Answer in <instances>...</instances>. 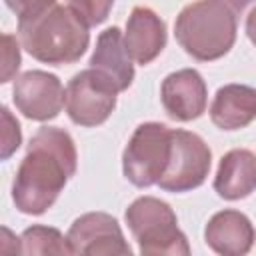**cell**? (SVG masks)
<instances>
[{
    "mask_svg": "<svg viewBox=\"0 0 256 256\" xmlns=\"http://www.w3.org/2000/svg\"><path fill=\"white\" fill-rule=\"evenodd\" d=\"M78 154L72 136L58 126H42L12 182V200L22 214L40 216L58 200L68 178L76 174Z\"/></svg>",
    "mask_w": 256,
    "mask_h": 256,
    "instance_id": "1",
    "label": "cell"
},
{
    "mask_svg": "<svg viewBox=\"0 0 256 256\" xmlns=\"http://www.w3.org/2000/svg\"><path fill=\"white\" fill-rule=\"evenodd\" d=\"M88 24L70 6H52L34 20L18 22L24 50L38 62L62 66L82 58L90 44Z\"/></svg>",
    "mask_w": 256,
    "mask_h": 256,
    "instance_id": "2",
    "label": "cell"
},
{
    "mask_svg": "<svg viewBox=\"0 0 256 256\" xmlns=\"http://www.w3.org/2000/svg\"><path fill=\"white\" fill-rule=\"evenodd\" d=\"M236 14L220 0H196L186 4L174 22L180 48L200 62H212L230 52L236 42Z\"/></svg>",
    "mask_w": 256,
    "mask_h": 256,
    "instance_id": "3",
    "label": "cell"
},
{
    "mask_svg": "<svg viewBox=\"0 0 256 256\" xmlns=\"http://www.w3.org/2000/svg\"><path fill=\"white\" fill-rule=\"evenodd\" d=\"M124 220L140 254L152 256H188L190 244L178 228V218L172 206L154 196L136 198L124 212Z\"/></svg>",
    "mask_w": 256,
    "mask_h": 256,
    "instance_id": "4",
    "label": "cell"
},
{
    "mask_svg": "<svg viewBox=\"0 0 256 256\" xmlns=\"http://www.w3.org/2000/svg\"><path fill=\"white\" fill-rule=\"evenodd\" d=\"M172 154V128L162 122L140 124L124 152H122V172L124 178L136 188H150L164 176Z\"/></svg>",
    "mask_w": 256,
    "mask_h": 256,
    "instance_id": "5",
    "label": "cell"
},
{
    "mask_svg": "<svg viewBox=\"0 0 256 256\" xmlns=\"http://www.w3.org/2000/svg\"><path fill=\"white\" fill-rule=\"evenodd\" d=\"M118 92V86L108 74L92 66L80 70L66 84V114L78 126H100L114 112Z\"/></svg>",
    "mask_w": 256,
    "mask_h": 256,
    "instance_id": "6",
    "label": "cell"
},
{
    "mask_svg": "<svg viewBox=\"0 0 256 256\" xmlns=\"http://www.w3.org/2000/svg\"><path fill=\"white\" fill-rule=\"evenodd\" d=\"M212 152L208 144L190 130H172L170 164L160 178L158 186L164 192H190L202 186L210 174Z\"/></svg>",
    "mask_w": 256,
    "mask_h": 256,
    "instance_id": "7",
    "label": "cell"
},
{
    "mask_svg": "<svg viewBox=\"0 0 256 256\" xmlns=\"http://www.w3.org/2000/svg\"><path fill=\"white\" fill-rule=\"evenodd\" d=\"M12 100L18 112H22L28 120L48 122L60 114L66 102V90L56 74L28 70L16 78Z\"/></svg>",
    "mask_w": 256,
    "mask_h": 256,
    "instance_id": "8",
    "label": "cell"
},
{
    "mask_svg": "<svg viewBox=\"0 0 256 256\" xmlns=\"http://www.w3.org/2000/svg\"><path fill=\"white\" fill-rule=\"evenodd\" d=\"M68 244L72 254L86 256H130L128 246L118 220L106 212H86L78 216L68 228Z\"/></svg>",
    "mask_w": 256,
    "mask_h": 256,
    "instance_id": "9",
    "label": "cell"
},
{
    "mask_svg": "<svg viewBox=\"0 0 256 256\" xmlns=\"http://www.w3.org/2000/svg\"><path fill=\"white\" fill-rule=\"evenodd\" d=\"M160 100L166 114L178 122H190L206 112L208 88L202 74L194 68H182L168 74L160 86Z\"/></svg>",
    "mask_w": 256,
    "mask_h": 256,
    "instance_id": "10",
    "label": "cell"
},
{
    "mask_svg": "<svg viewBox=\"0 0 256 256\" xmlns=\"http://www.w3.org/2000/svg\"><path fill=\"white\" fill-rule=\"evenodd\" d=\"M166 22L152 8L134 6L126 20L124 32V44L130 58L136 64L146 66L160 56V52L166 48Z\"/></svg>",
    "mask_w": 256,
    "mask_h": 256,
    "instance_id": "11",
    "label": "cell"
},
{
    "mask_svg": "<svg viewBox=\"0 0 256 256\" xmlns=\"http://www.w3.org/2000/svg\"><path fill=\"white\" fill-rule=\"evenodd\" d=\"M204 240L216 254L244 256L254 246L256 230L244 212L226 208L208 220L204 228Z\"/></svg>",
    "mask_w": 256,
    "mask_h": 256,
    "instance_id": "12",
    "label": "cell"
},
{
    "mask_svg": "<svg viewBox=\"0 0 256 256\" xmlns=\"http://www.w3.org/2000/svg\"><path fill=\"white\" fill-rule=\"evenodd\" d=\"M210 120L220 130L232 132L256 120V88L246 84H224L210 104Z\"/></svg>",
    "mask_w": 256,
    "mask_h": 256,
    "instance_id": "13",
    "label": "cell"
},
{
    "mask_svg": "<svg viewBox=\"0 0 256 256\" xmlns=\"http://www.w3.org/2000/svg\"><path fill=\"white\" fill-rule=\"evenodd\" d=\"M214 190L224 200H242L256 190V154L246 148L226 152L214 176Z\"/></svg>",
    "mask_w": 256,
    "mask_h": 256,
    "instance_id": "14",
    "label": "cell"
},
{
    "mask_svg": "<svg viewBox=\"0 0 256 256\" xmlns=\"http://www.w3.org/2000/svg\"><path fill=\"white\" fill-rule=\"evenodd\" d=\"M92 68L108 74L120 92L128 90L134 80V64L124 44V34L118 26L106 28L96 40V48L88 62Z\"/></svg>",
    "mask_w": 256,
    "mask_h": 256,
    "instance_id": "15",
    "label": "cell"
},
{
    "mask_svg": "<svg viewBox=\"0 0 256 256\" xmlns=\"http://www.w3.org/2000/svg\"><path fill=\"white\" fill-rule=\"evenodd\" d=\"M20 254H72L68 236L58 228L34 224L20 236Z\"/></svg>",
    "mask_w": 256,
    "mask_h": 256,
    "instance_id": "16",
    "label": "cell"
},
{
    "mask_svg": "<svg viewBox=\"0 0 256 256\" xmlns=\"http://www.w3.org/2000/svg\"><path fill=\"white\" fill-rule=\"evenodd\" d=\"M68 6L78 12L88 26H98L108 18L114 0H68Z\"/></svg>",
    "mask_w": 256,
    "mask_h": 256,
    "instance_id": "17",
    "label": "cell"
},
{
    "mask_svg": "<svg viewBox=\"0 0 256 256\" xmlns=\"http://www.w3.org/2000/svg\"><path fill=\"white\" fill-rule=\"evenodd\" d=\"M2 122H4V130H2V160H8L22 144V132H20V124L18 120L12 116V112L2 106Z\"/></svg>",
    "mask_w": 256,
    "mask_h": 256,
    "instance_id": "18",
    "label": "cell"
},
{
    "mask_svg": "<svg viewBox=\"0 0 256 256\" xmlns=\"http://www.w3.org/2000/svg\"><path fill=\"white\" fill-rule=\"evenodd\" d=\"M2 42H4V52H2V76H0V82L6 84L16 76L22 60H20V48H18L16 36L4 34Z\"/></svg>",
    "mask_w": 256,
    "mask_h": 256,
    "instance_id": "19",
    "label": "cell"
},
{
    "mask_svg": "<svg viewBox=\"0 0 256 256\" xmlns=\"http://www.w3.org/2000/svg\"><path fill=\"white\" fill-rule=\"evenodd\" d=\"M6 6L18 16V22H28L56 6V0H4Z\"/></svg>",
    "mask_w": 256,
    "mask_h": 256,
    "instance_id": "20",
    "label": "cell"
},
{
    "mask_svg": "<svg viewBox=\"0 0 256 256\" xmlns=\"http://www.w3.org/2000/svg\"><path fill=\"white\" fill-rule=\"evenodd\" d=\"M246 34H248L250 42L256 46V8H252L250 14L246 16Z\"/></svg>",
    "mask_w": 256,
    "mask_h": 256,
    "instance_id": "21",
    "label": "cell"
},
{
    "mask_svg": "<svg viewBox=\"0 0 256 256\" xmlns=\"http://www.w3.org/2000/svg\"><path fill=\"white\" fill-rule=\"evenodd\" d=\"M220 2H224L234 14H242L252 2H256V0H220Z\"/></svg>",
    "mask_w": 256,
    "mask_h": 256,
    "instance_id": "22",
    "label": "cell"
}]
</instances>
